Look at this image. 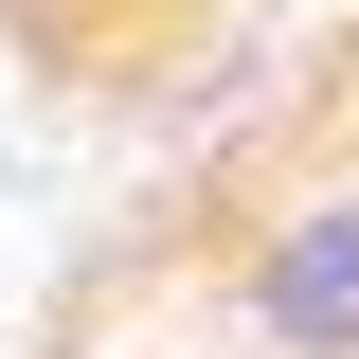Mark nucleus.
Here are the masks:
<instances>
[{
    "instance_id": "1",
    "label": "nucleus",
    "mask_w": 359,
    "mask_h": 359,
    "mask_svg": "<svg viewBox=\"0 0 359 359\" xmlns=\"http://www.w3.org/2000/svg\"><path fill=\"white\" fill-rule=\"evenodd\" d=\"M306 0H0V54L18 90L90 108V126H198Z\"/></svg>"
}]
</instances>
